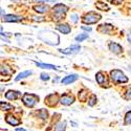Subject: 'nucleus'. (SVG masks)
Returning a JSON list of instances; mask_svg holds the SVG:
<instances>
[{
  "label": "nucleus",
  "instance_id": "1",
  "mask_svg": "<svg viewBox=\"0 0 131 131\" xmlns=\"http://www.w3.org/2000/svg\"><path fill=\"white\" fill-rule=\"evenodd\" d=\"M67 6H65L63 4H56L52 8V16H53V20L59 21L62 18H64L65 14L67 13Z\"/></svg>",
  "mask_w": 131,
  "mask_h": 131
},
{
  "label": "nucleus",
  "instance_id": "2",
  "mask_svg": "<svg viewBox=\"0 0 131 131\" xmlns=\"http://www.w3.org/2000/svg\"><path fill=\"white\" fill-rule=\"evenodd\" d=\"M110 77H111L112 81L115 82V83H127L128 82V78L118 69L111 70L110 71Z\"/></svg>",
  "mask_w": 131,
  "mask_h": 131
},
{
  "label": "nucleus",
  "instance_id": "3",
  "mask_svg": "<svg viewBox=\"0 0 131 131\" xmlns=\"http://www.w3.org/2000/svg\"><path fill=\"white\" fill-rule=\"evenodd\" d=\"M99 20H101V16L94 12H90L88 14H86L82 19L83 23L85 24H93V23H96Z\"/></svg>",
  "mask_w": 131,
  "mask_h": 131
},
{
  "label": "nucleus",
  "instance_id": "4",
  "mask_svg": "<svg viewBox=\"0 0 131 131\" xmlns=\"http://www.w3.org/2000/svg\"><path fill=\"white\" fill-rule=\"evenodd\" d=\"M38 100L39 97L36 94H31V93H25L22 97V102L26 107H34Z\"/></svg>",
  "mask_w": 131,
  "mask_h": 131
},
{
  "label": "nucleus",
  "instance_id": "5",
  "mask_svg": "<svg viewBox=\"0 0 131 131\" xmlns=\"http://www.w3.org/2000/svg\"><path fill=\"white\" fill-rule=\"evenodd\" d=\"M95 79H96V82L99 83L101 86H105V87H108V80H107V77L102 72H97L96 75H95Z\"/></svg>",
  "mask_w": 131,
  "mask_h": 131
},
{
  "label": "nucleus",
  "instance_id": "6",
  "mask_svg": "<svg viewBox=\"0 0 131 131\" xmlns=\"http://www.w3.org/2000/svg\"><path fill=\"white\" fill-rule=\"evenodd\" d=\"M97 30L102 34H107V35H111V31L113 30V26L111 24H102L97 27Z\"/></svg>",
  "mask_w": 131,
  "mask_h": 131
},
{
  "label": "nucleus",
  "instance_id": "7",
  "mask_svg": "<svg viewBox=\"0 0 131 131\" xmlns=\"http://www.w3.org/2000/svg\"><path fill=\"white\" fill-rule=\"evenodd\" d=\"M58 101H59L58 94H56V93L49 94L47 97H45V103H46L48 106H54V105L58 103Z\"/></svg>",
  "mask_w": 131,
  "mask_h": 131
},
{
  "label": "nucleus",
  "instance_id": "8",
  "mask_svg": "<svg viewBox=\"0 0 131 131\" xmlns=\"http://www.w3.org/2000/svg\"><path fill=\"white\" fill-rule=\"evenodd\" d=\"M73 101H74V97H73L72 95H69V94H63V95L61 96V100H60V102H61L63 105H66V106L72 104Z\"/></svg>",
  "mask_w": 131,
  "mask_h": 131
},
{
  "label": "nucleus",
  "instance_id": "9",
  "mask_svg": "<svg viewBox=\"0 0 131 131\" xmlns=\"http://www.w3.org/2000/svg\"><path fill=\"white\" fill-rule=\"evenodd\" d=\"M2 20L5 21V22H18V21L22 20V17L15 16V15H6L2 17Z\"/></svg>",
  "mask_w": 131,
  "mask_h": 131
},
{
  "label": "nucleus",
  "instance_id": "10",
  "mask_svg": "<svg viewBox=\"0 0 131 131\" xmlns=\"http://www.w3.org/2000/svg\"><path fill=\"white\" fill-rule=\"evenodd\" d=\"M109 49H110L112 52H114V53H121L123 51L122 46L119 44H117V43H114V42L109 43Z\"/></svg>",
  "mask_w": 131,
  "mask_h": 131
},
{
  "label": "nucleus",
  "instance_id": "11",
  "mask_svg": "<svg viewBox=\"0 0 131 131\" xmlns=\"http://www.w3.org/2000/svg\"><path fill=\"white\" fill-rule=\"evenodd\" d=\"M5 121H6L7 124L13 125V126H17V125L20 124V121H19V119L16 118V117H15L14 115H12V114H7V115L5 116Z\"/></svg>",
  "mask_w": 131,
  "mask_h": 131
},
{
  "label": "nucleus",
  "instance_id": "12",
  "mask_svg": "<svg viewBox=\"0 0 131 131\" xmlns=\"http://www.w3.org/2000/svg\"><path fill=\"white\" fill-rule=\"evenodd\" d=\"M20 96V92L19 91H14V90H9L5 93V97L7 100H16Z\"/></svg>",
  "mask_w": 131,
  "mask_h": 131
},
{
  "label": "nucleus",
  "instance_id": "13",
  "mask_svg": "<svg viewBox=\"0 0 131 131\" xmlns=\"http://www.w3.org/2000/svg\"><path fill=\"white\" fill-rule=\"evenodd\" d=\"M75 80H78V75L77 74H71V75H67L62 79V83L63 84H70L72 82H74Z\"/></svg>",
  "mask_w": 131,
  "mask_h": 131
},
{
  "label": "nucleus",
  "instance_id": "14",
  "mask_svg": "<svg viewBox=\"0 0 131 131\" xmlns=\"http://www.w3.org/2000/svg\"><path fill=\"white\" fill-rule=\"evenodd\" d=\"M57 29L60 30L61 32H63V34H69L71 28L68 24H59L57 25Z\"/></svg>",
  "mask_w": 131,
  "mask_h": 131
},
{
  "label": "nucleus",
  "instance_id": "15",
  "mask_svg": "<svg viewBox=\"0 0 131 131\" xmlns=\"http://www.w3.org/2000/svg\"><path fill=\"white\" fill-rule=\"evenodd\" d=\"M81 49L80 45H72L68 48H65V49H61V52L63 53H71V52H75V51H79Z\"/></svg>",
  "mask_w": 131,
  "mask_h": 131
},
{
  "label": "nucleus",
  "instance_id": "16",
  "mask_svg": "<svg viewBox=\"0 0 131 131\" xmlns=\"http://www.w3.org/2000/svg\"><path fill=\"white\" fill-rule=\"evenodd\" d=\"M36 65L41 68H44V69H58L57 66H54V65H51V64H45V63H38L36 62Z\"/></svg>",
  "mask_w": 131,
  "mask_h": 131
},
{
  "label": "nucleus",
  "instance_id": "17",
  "mask_svg": "<svg viewBox=\"0 0 131 131\" xmlns=\"http://www.w3.org/2000/svg\"><path fill=\"white\" fill-rule=\"evenodd\" d=\"M34 9L38 13H45V12H47L48 6L45 4H38V5L34 6Z\"/></svg>",
  "mask_w": 131,
  "mask_h": 131
},
{
  "label": "nucleus",
  "instance_id": "18",
  "mask_svg": "<svg viewBox=\"0 0 131 131\" xmlns=\"http://www.w3.org/2000/svg\"><path fill=\"white\" fill-rule=\"evenodd\" d=\"M29 74H31V71L30 70H26V71H23V72H20L17 77L15 78V80L16 81H19V80H21V79H24V78H26L27 75H29Z\"/></svg>",
  "mask_w": 131,
  "mask_h": 131
},
{
  "label": "nucleus",
  "instance_id": "19",
  "mask_svg": "<svg viewBox=\"0 0 131 131\" xmlns=\"http://www.w3.org/2000/svg\"><path fill=\"white\" fill-rule=\"evenodd\" d=\"M13 72H14V70L8 69V67L5 66V65H1V74L2 75H7V74H10Z\"/></svg>",
  "mask_w": 131,
  "mask_h": 131
},
{
  "label": "nucleus",
  "instance_id": "20",
  "mask_svg": "<svg viewBox=\"0 0 131 131\" xmlns=\"http://www.w3.org/2000/svg\"><path fill=\"white\" fill-rule=\"evenodd\" d=\"M95 6H96V8H99L101 10H108L109 9L108 5L106 3H104V2H96Z\"/></svg>",
  "mask_w": 131,
  "mask_h": 131
},
{
  "label": "nucleus",
  "instance_id": "21",
  "mask_svg": "<svg viewBox=\"0 0 131 131\" xmlns=\"http://www.w3.org/2000/svg\"><path fill=\"white\" fill-rule=\"evenodd\" d=\"M65 126H66L65 123H59L54 127V131H65Z\"/></svg>",
  "mask_w": 131,
  "mask_h": 131
},
{
  "label": "nucleus",
  "instance_id": "22",
  "mask_svg": "<svg viewBox=\"0 0 131 131\" xmlns=\"http://www.w3.org/2000/svg\"><path fill=\"white\" fill-rule=\"evenodd\" d=\"M1 105V109L2 110H10V109H13V106L10 104H7V103H4V102H1L0 103Z\"/></svg>",
  "mask_w": 131,
  "mask_h": 131
},
{
  "label": "nucleus",
  "instance_id": "23",
  "mask_svg": "<svg viewBox=\"0 0 131 131\" xmlns=\"http://www.w3.org/2000/svg\"><path fill=\"white\" fill-rule=\"evenodd\" d=\"M38 115H39L41 118L45 119V118H47V111L44 110V109H41V110L38 112Z\"/></svg>",
  "mask_w": 131,
  "mask_h": 131
},
{
  "label": "nucleus",
  "instance_id": "24",
  "mask_svg": "<svg viewBox=\"0 0 131 131\" xmlns=\"http://www.w3.org/2000/svg\"><path fill=\"white\" fill-rule=\"evenodd\" d=\"M125 124H126V125L131 124V111L127 112L126 115H125Z\"/></svg>",
  "mask_w": 131,
  "mask_h": 131
},
{
  "label": "nucleus",
  "instance_id": "25",
  "mask_svg": "<svg viewBox=\"0 0 131 131\" xmlns=\"http://www.w3.org/2000/svg\"><path fill=\"white\" fill-rule=\"evenodd\" d=\"M87 92L86 90H82L81 92H79V99L81 100V101H85L86 100V95H87Z\"/></svg>",
  "mask_w": 131,
  "mask_h": 131
},
{
  "label": "nucleus",
  "instance_id": "26",
  "mask_svg": "<svg viewBox=\"0 0 131 131\" xmlns=\"http://www.w3.org/2000/svg\"><path fill=\"white\" fill-rule=\"evenodd\" d=\"M95 103H96V96H95L94 94H92V95L90 96L89 101H88V105H89V106H93Z\"/></svg>",
  "mask_w": 131,
  "mask_h": 131
},
{
  "label": "nucleus",
  "instance_id": "27",
  "mask_svg": "<svg viewBox=\"0 0 131 131\" xmlns=\"http://www.w3.org/2000/svg\"><path fill=\"white\" fill-rule=\"evenodd\" d=\"M87 38H88V35H87V34H83V35H79L78 37H75V40L81 42V41H83V40H85Z\"/></svg>",
  "mask_w": 131,
  "mask_h": 131
},
{
  "label": "nucleus",
  "instance_id": "28",
  "mask_svg": "<svg viewBox=\"0 0 131 131\" xmlns=\"http://www.w3.org/2000/svg\"><path fill=\"white\" fill-rule=\"evenodd\" d=\"M41 79H42V80H48V79H49V74H47V73H42V74H41Z\"/></svg>",
  "mask_w": 131,
  "mask_h": 131
},
{
  "label": "nucleus",
  "instance_id": "29",
  "mask_svg": "<svg viewBox=\"0 0 131 131\" xmlns=\"http://www.w3.org/2000/svg\"><path fill=\"white\" fill-rule=\"evenodd\" d=\"M125 97L127 100H129V99H131V89H129L127 92H126V94H125Z\"/></svg>",
  "mask_w": 131,
  "mask_h": 131
},
{
  "label": "nucleus",
  "instance_id": "30",
  "mask_svg": "<svg viewBox=\"0 0 131 131\" xmlns=\"http://www.w3.org/2000/svg\"><path fill=\"white\" fill-rule=\"evenodd\" d=\"M107 1L109 2H112V3H115V4H118V3H121L123 0H107Z\"/></svg>",
  "mask_w": 131,
  "mask_h": 131
},
{
  "label": "nucleus",
  "instance_id": "31",
  "mask_svg": "<svg viewBox=\"0 0 131 131\" xmlns=\"http://www.w3.org/2000/svg\"><path fill=\"white\" fill-rule=\"evenodd\" d=\"M71 19H72V22H77V20H78V16L75 15V14H73V15L71 16Z\"/></svg>",
  "mask_w": 131,
  "mask_h": 131
},
{
  "label": "nucleus",
  "instance_id": "32",
  "mask_svg": "<svg viewBox=\"0 0 131 131\" xmlns=\"http://www.w3.org/2000/svg\"><path fill=\"white\" fill-rule=\"evenodd\" d=\"M36 1H38V2H53V1H56V0H36Z\"/></svg>",
  "mask_w": 131,
  "mask_h": 131
},
{
  "label": "nucleus",
  "instance_id": "33",
  "mask_svg": "<svg viewBox=\"0 0 131 131\" xmlns=\"http://www.w3.org/2000/svg\"><path fill=\"white\" fill-rule=\"evenodd\" d=\"M82 29L87 30V31H90V30H91V28H90V27H86V26H82Z\"/></svg>",
  "mask_w": 131,
  "mask_h": 131
},
{
  "label": "nucleus",
  "instance_id": "34",
  "mask_svg": "<svg viewBox=\"0 0 131 131\" xmlns=\"http://www.w3.org/2000/svg\"><path fill=\"white\" fill-rule=\"evenodd\" d=\"M34 20L35 21H43V20H44V18H36V17H34Z\"/></svg>",
  "mask_w": 131,
  "mask_h": 131
},
{
  "label": "nucleus",
  "instance_id": "35",
  "mask_svg": "<svg viewBox=\"0 0 131 131\" xmlns=\"http://www.w3.org/2000/svg\"><path fill=\"white\" fill-rule=\"evenodd\" d=\"M128 40L130 42V44H131V30L129 31V34H128Z\"/></svg>",
  "mask_w": 131,
  "mask_h": 131
},
{
  "label": "nucleus",
  "instance_id": "36",
  "mask_svg": "<svg viewBox=\"0 0 131 131\" xmlns=\"http://www.w3.org/2000/svg\"><path fill=\"white\" fill-rule=\"evenodd\" d=\"M16 131H26L25 129H23V128H17L16 129Z\"/></svg>",
  "mask_w": 131,
  "mask_h": 131
},
{
  "label": "nucleus",
  "instance_id": "37",
  "mask_svg": "<svg viewBox=\"0 0 131 131\" xmlns=\"http://www.w3.org/2000/svg\"><path fill=\"white\" fill-rule=\"evenodd\" d=\"M14 1H18V0H14Z\"/></svg>",
  "mask_w": 131,
  "mask_h": 131
}]
</instances>
